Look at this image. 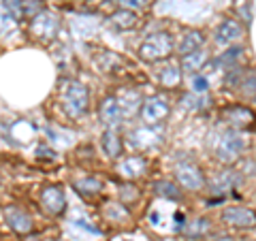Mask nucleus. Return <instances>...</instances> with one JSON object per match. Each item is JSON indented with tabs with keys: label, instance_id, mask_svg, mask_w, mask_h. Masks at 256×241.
Masks as SVG:
<instances>
[{
	"label": "nucleus",
	"instance_id": "nucleus-1",
	"mask_svg": "<svg viewBox=\"0 0 256 241\" xmlns=\"http://www.w3.org/2000/svg\"><path fill=\"white\" fill-rule=\"evenodd\" d=\"M248 148V139L239 130H228L220 136L218 146H216V158L224 164H233L242 158L244 150Z\"/></svg>",
	"mask_w": 256,
	"mask_h": 241
},
{
	"label": "nucleus",
	"instance_id": "nucleus-2",
	"mask_svg": "<svg viewBox=\"0 0 256 241\" xmlns=\"http://www.w3.org/2000/svg\"><path fill=\"white\" fill-rule=\"evenodd\" d=\"M173 52V41L166 32H154L139 47V56L146 62H158Z\"/></svg>",
	"mask_w": 256,
	"mask_h": 241
},
{
	"label": "nucleus",
	"instance_id": "nucleus-3",
	"mask_svg": "<svg viewBox=\"0 0 256 241\" xmlns=\"http://www.w3.org/2000/svg\"><path fill=\"white\" fill-rule=\"evenodd\" d=\"M88 88L82 84V82H73L68 88H66V92H64V111L70 116V118H79V116H84L86 111H88Z\"/></svg>",
	"mask_w": 256,
	"mask_h": 241
},
{
	"label": "nucleus",
	"instance_id": "nucleus-4",
	"mask_svg": "<svg viewBox=\"0 0 256 241\" xmlns=\"http://www.w3.org/2000/svg\"><path fill=\"white\" fill-rule=\"evenodd\" d=\"M175 180H178L182 188H188V190H203L205 186L203 171L192 162H182L175 166Z\"/></svg>",
	"mask_w": 256,
	"mask_h": 241
},
{
	"label": "nucleus",
	"instance_id": "nucleus-5",
	"mask_svg": "<svg viewBox=\"0 0 256 241\" xmlns=\"http://www.w3.org/2000/svg\"><path fill=\"white\" fill-rule=\"evenodd\" d=\"M169 116V102L160 96H152L141 105V118L148 126H156Z\"/></svg>",
	"mask_w": 256,
	"mask_h": 241
},
{
	"label": "nucleus",
	"instance_id": "nucleus-6",
	"mask_svg": "<svg viewBox=\"0 0 256 241\" xmlns=\"http://www.w3.org/2000/svg\"><path fill=\"white\" fill-rule=\"evenodd\" d=\"M222 222L237 228H254L256 212L248 210V207H226V210H222Z\"/></svg>",
	"mask_w": 256,
	"mask_h": 241
},
{
	"label": "nucleus",
	"instance_id": "nucleus-7",
	"mask_svg": "<svg viewBox=\"0 0 256 241\" xmlns=\"http://www.w3.org/2000/svg\"><path fill=\"white\" fill-rule=\"evenodd\" d=\"M32 32L41 38V41H52L58 32V18L54 13L41 11L36 18H32Z\"/></svg>",
	"mask_w": 256,
	"mask_h": 241
},
{
	"label": "nucleus",
	"instance_id": "nucleus-8",
	"mask_svg": "<svg viewBox=\"0 0 256 241\" xmlns=\"http://www.w3.org/2000/svg\"><path fill=\"white\" fill-rule=\"evenodd\" d=\"M41 203L52 216H60L64 210H66V196H64L62 188H58V186L45 188L43 194H41Z\"/></svg>",
	"mask_w": 256,
	"mask_h": 241
},
{
	"label": "nucleus",
	"instance_id": "nucleus-9",
	"mask_svg": "<svg viewBox=\"0 0 256 241\" xmlns=\"http://www.w3.org/2000/svg\"><path fill=\"white\" fill-rule=\"evenodd\" d=\"M244 34V30L242 26L235 22V20H226V22H222L218 30H216V43H220V45H230V43H235L239 41Z\"/></svg>",
	"mask_w": 256,
	"mask_h": 241
},
{
	"label": "nucleus",
	"instance_id": "nucleus-10",
	"mask_svg": "<svg viewBox=\"0 0 256 241\" xmlns=\"http://www.w3.org/2000/svg\"><path fill=\"white\" fill-rule=\"evenodd\" d=\"M98 116H100L102 122L109 124V126L122 122L124 114H122V107H120L118 96H109V98L102 100V105H100V109H98Z\"/></svg>",
	"mask_w": 256,
	"mask_h": 241
},
{
	"label": "nucleus",
	"instance_id": "nucleus-11",
	"mask_svg": "<svg viewBox=\"0 0 256 241\" xmlns=\"http://www.w3.org/2000/svg\"><path fill=\"white\" fill-rule=\"evenodd\" d=\"M224 122L230 124L233 128H246V126H250L254 122V114L250 109H246V107H230V109H224Z\"/></svg>",
	"mask_w": 256,
	"mask_h": 241
},
{
	"label": "nucleus",
	"instance_id": "nucleus-12",
	"mask_svg": "<svg viewBox=\"0 0 256 241\" xmlns=\"http://www.w3.org/2000/svg\"><path fill=\"white\" fill-rule=\"evenodd\" d=\"M6 216V222H9V226L15 230V232H20V235H26V232L32 230V218L28 214H24L22 210H6L4 212Z\"/></svg>",
	"mask_w": 256,
	"mask_h": 241
},
{
	"label": "nucleus",
	"instance_id": "nucleus-13",
	"mask_svg": "<svg viewBox=\"0 0 256 241\" xmlns=\"http://www.w3.org/2000/svg\"><path fill=\"white\" fill-rule=\"evenodd\" d=\"M100 150L105 152V154L109 158H118L120 154H122V141H120V136L116 130H105L100 136Z\"/></svg>",
	"mask_w": 256,
	"mask_h": 241
},
{
	"label": "nucleus",
	"instance_id": "nucleus-14",
	"mask_svg": "<svg viewBox=\"0 0 256 241\" xmlns=\"http://www.w3.org/2000/svg\"><path fill=\"white\" fill-rule=\"evenodd\" d=\"M237 184H239V178H237L235 171H224L212 184V192H214V194H226V192L233 190Z\"/></svg>",
	"mask_w": 256,
	"mask_h": 241
},
{
	"label": "nucleus",
	"instance_id": "nucleus-15",
	"mask_svg": "<svg viewBox=\"0 0 256 241\" xmlns=\"http://www.w3.org/2000/svg\"><path fill=\"white\" fill-rule=\"evenodd\" d=\"M143 171H146V160L139 158V156H130V158L122 160V164H120V173H122L124 178H128V180L139 178Z\"/></svg>",
	"mask_w": 256,
	"mask_h": 241
},
{
	"label": "nucleus",
	"instance_id": "nucleus-16",
	"mask_svg": "<svg viewBox=\"0 0 256 241\" xmlns=\"http://www.w3.org/2000/svg\"><path fill=\"white\" fill-rule=\"evenodd\" d=\"M205 62H207V52H203V47L196 50V52H190L186 56H182V68L188 70V73H194V70L203 68Z\"/></svg>",
	"mask_w": 256,
	"mask_h": 241
},
{
	"label": "nucleus",
	"instance_id": "nucleus-17",
	"mask_svg": "<svg viewBox=\"0 0 256 241\" xmlns=\"http://www.w3.org/2000/svg\"><path fill=\"white\" fill-rule=\"evenodd\" d=\"M203 43H205V36L201 34V32H188V34H184L182 43H180V54L186 56V54H190V52L201 50Z\"/></svg>",
	"mask_w": 256,
	"mask_h": 241
},
{
	"label": "nucleus",
	"instance_id": "nucleus-18",
	"mask_svg": "<svg viewBox=\"0 0 256 241\" xmlns=\"http://www.w3.org/2000/svg\"><path fill=\"white\" fill-rule=\"evenodd\" d=\"M111 24H114L118 30H128L137 24V15H134V11H130V9H122V11L111 15Z\"/></svg>",
	"mask_w": 256,
	"mask_h": 241
},
{
	"label": "nucleus",
	"instance_id": "nucleus-19",
	"mask_svg": "<svg viewBox=\"0 0 256 241\" xmlns=\"http://www.w3.org/2000/svg\"><path fill=\"white\" fill-rule=\"evenodd\" d=\"M132 146L134 148H152V146H156L158 143V136L152 132V130H148V128H139V130H134L132 132Z\"/></svg>",
	"mask_w": 256,
	"mask_h": 241
},
{
	"label": "nucleus",
	"instance_id": "nucleus-20",
	"mask_svg": "<svg viewBox=\"0 0 256 241\" xmlns=\"http://www.w3.org/2000/svg\"><path fill=\"white\" fill-rule=\"evenodd\" d=\"M100 188H102V184L96 178H84L75 182V190L84 192V194H98Z\"/></svg>",
	"mask_w": 256,
	"mask_h": 241
},
{
	"label": "nucleus",
	"instance_id": "nucleus-21",
	"mask_svg": "<svg viewBox=\"0 0 256 241\" xmlns=\"http://www.w3.org/2000/svg\"><path fill=\"white\" fill-rule=\"evenodd\" d=\"M118 100H120V107H122V114L130 116L139 102V96H137V92H124V94L118 96Z\"/></svg>",
	"mask_w": 256,
	"mask_h": 241
},
{
	"label": "nucleus",
	"instance_id": "nucleus-22",
	"mask_svg": "<svg viewBox=\"0 0 256 241\" xmlns=\"http://www.w3.org/2000/svg\"><path fill=\"white\" fill-rule=\"evenodd\" d=\"M180 79H182V70L180 66H166L162 68V73H160V82H162V86H178L180 84Z\"/></svg>",
	"mask_w": 256,
	"mask_h": 241
},
{
	"label": "nucleus",
	"instance_id": "nucleus-23",
	"mask_svg": "<svg viewBox=\"0 0 256 241\" xmlns=\"http://www.w3.org/2000/svg\"><path fill=\"white\" fill-rule=\"evenodd\" d=\"M156 192H158V196H162V198H180V188L171 182H158Z\"/></svg>",
	"mask_w": 256,
	"mask_h": 241
},
{
	"label": "nucleus",
	"instance_id": "nucleus-24",
	"mask_svg": "<svg viewBox=\"0 0 256 241\" xmlns=\"http://www.w3.org/2000/svg\"><path fill=\"white\" fill-rule=\"evenodd\" d=\"M239 86H242L244 94L254 96V94H256V68H250V70H248V73L242 77V82H239Z\"/></svg>",
	"mask_w": 256,
	"mask_h": 241
},
{
	"label": "nucleus",
	"instance_id": "nucleus-25",
	"mask_svg": "<svg viewBox=\"0 0 256 241\" xmlns=\"http://www.w3.org/2000/svg\"><path fill=\"white\" fill-rule=\"evenodd\" d=\"M210 228V222L205 218H198V220H192V224L188 226V235H203V232Z\"/></svg>",
	"mask_w": 256,
	"mask_h": 241
},
{
	"label": "nucleus",
	"instance_id": "nucleus-26",
	"mask_svg": "<svg viewBox=\"0 0 256 241\" xmlns=\"http://www.w3.org/2000/svg\"><path fill=\"white\" fill-rule=\"evenodd\" d=\"M207 88H210V82H207L205 77H194V79H192V92L203 94Z\"/></svg>",
	"mask_w": 256,
	"mask_h": 241
},
{
	"label": "nucleus",
	"instance_id": "nucleus-27",
	"mask_svg": "<svg viewBox=\"0 0 256 241\" xmlns=\"http://www.w3.org/2000/svg\"><path fill=\"white\" fill-rule=\"evenodd\" d=\"M126 9H130V11H134V9H141V6H146V2L148 0H120Z\"/></svg>",
	"mask_w": 256,
	"mask_h": 241
},
{
	"label": "nucleus",
	"instance_id": "nucleus-28",
	"mask_svg": "<svg viewBox=\"0 0 256 241\" xmlns=\"http://www.w3.org/2000/svg\"><path fill=\"white\" fill-rule=\"evenodd\" d=\"M122 198L126 200V198H130V200H134V198H137V192H134L132 188L130 190H126V188H122Z\"/></svg>",
	"mask_w": 256,
	"mask_h": 241
},
{
	"label": "nucleus",
	"instance_id": "nucleus-29",
	"mask_svg": "<svg viewBox=\"0 0 256 241\" xmlns=\"http://www.w3.org/2000/svg\"><path fill=\"white\" fill-rule=\"evenodd\" d=\"M246 241H256V239H246Z\"/></svg>",
	"mask_w": 256,
	"mask_h": 241
}]
</instances>
